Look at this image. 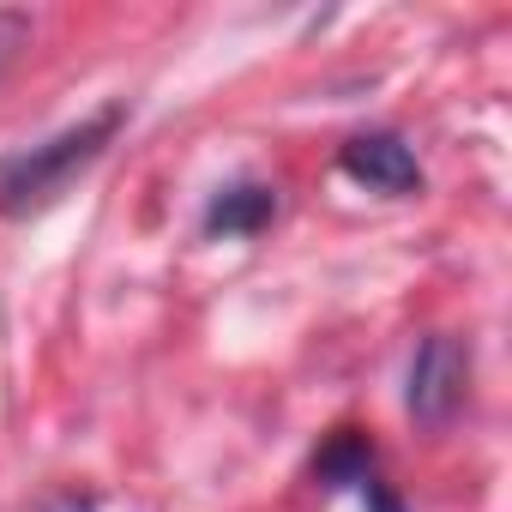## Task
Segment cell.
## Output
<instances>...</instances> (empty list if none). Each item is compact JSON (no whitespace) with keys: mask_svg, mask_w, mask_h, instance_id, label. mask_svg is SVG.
<instances>
[{"mask_svg":"<svg viewBox=\"0 0 512 512\" xmlns=\"http://www.w3.org/2000/svg\"><path fill=\"white\" fill-rule=\"evenodd\" d=\"M31 37H37V25H31V13H19V7H0V73H7L25 49H31Z\"/></svg>","mask_w":512,"mask_h":512,"instance_id":"obj_6","label":"cell"},{"mask_svg":"<svg viewBox=\"0 0 512 512\" xmlns=\"http://www.w3.org/2000/svg\"><path fill=\"white\" fill-rule=\"evenodd\" d=\"M368 464H374V446H368L356 428H338V434L326 440V452L314 458L320 482H368Z\"/></svg>","mask_w":512,"mask_h":512,"instance_id":"obj_5","label":"cell"},{"mask_svg":"<svg viewBox=\"0 0 512 512\" xmlns=\"http://www.w3.org/2000/svg\"><path fill=\"white\" fill-rule=\"evenodd\" d=\"M272 217H278V187H266V181H235V187L211 193V205H205V235H211V241H217V235H260Z\"/></svg>","mask_w":512,"mask_h":512,"instance_id":"obj_4","label":"cell"},{"mask_svg":"<svg viewBox=\"0 0 512 512\" xmlns=\"http://www.w3.org/2000/svg\"><path fill=\"white\" fill-rule=\"evenodd\" d=\"M338 163H344L350 181H362L374 193H392V199H404V193L422 187V163H416V151L398 133H356Z\"/></svg>","mask_w":512,"mask_h":512,"instance_id":"obj_3","label":"cell"},{"mask_svg":"<svg viewBox=\"0 0 512 512\" xmlns=\"http://www.w3.org/2000/svg\"><path fill=\"white\" fill-rule=\"evenodd\" d=\"M121 121H127V109L109 103V109H97V115L61 127L55 139H43V145H31V151H13L7 163H0V217L19 223V217L49 211V205L109 151V139L121 133Z\"/></svg>","mask_w":512,"mask_h":512,"instance_id":"obj_1","label":"cell"},{"mask_svg":"<svg viewBox=\"0 0 512 512\" xmlns=\"http://www.w3.org/2000/svg\"><path fill=\"white\" fill-rule=\"evenodd\" d=\"M362 488H368V506H374V512H404V506H398V494H386V488H380L374 476H368Z\"/></svg>","mask_w":512,"mask_h":512,"instance_id":"obj_7","label":"cell"},{"mask_svg":"<svg viewBox=\"0 0 512 512\" xmlns=\"http://www.w3.org/2000/svg\"><path fill=\"white\" fill-rule=\"evenodd\" d=\"M464 374H470V356L458 338H446V332L422 338V350L410 362V416L422 428H446L464 404Z\"/></svg>","mask_w":512,"mask_h":512,"instance_id":"obj_2","label":"cell"}]
</instances>
